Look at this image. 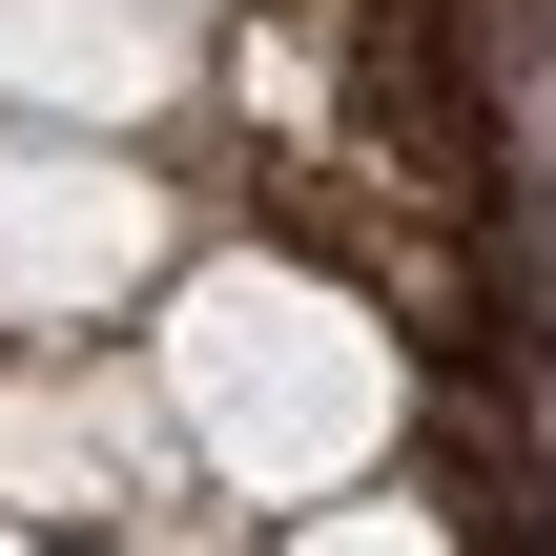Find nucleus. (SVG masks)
Listing matches in <instances>:
<instances>
[{
  "label": "nucleus",
  "instance_id": "1",
  "mask_svg": "<svg viewBox=\"0 0 556 556\" xmlns=\"http://www.w3.org/2000/svg\"><path fill=\"white\" fill-rule=\"evenodd\" d=\"M186 371H206V433H227L248 475H330V454L392 433V351H371L330 289H268V268H227V289L186 309Z\"/></svg>",
  "mask_w": 556,
  "mask_h": 556
},
{
  "label": "nucleus",
  "instance_id": "2",
  "mask_svg": "<svg viewBox=\"0 0 556 556\" xmlns=\"http://www.w3.org/2000/svg\"><path fill=\"white\" fill-rule=\"evenodd\" d=\"M309 556H454V536H433V516H330Z\"/></svg>",
  "mask_w": 556,
  "mask_h": 556
}]
</instances>
